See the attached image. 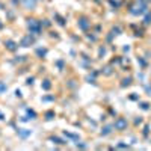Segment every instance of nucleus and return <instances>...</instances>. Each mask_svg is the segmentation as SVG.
<instances>
[{
	"label": "nucleus",
	"mask_w": 151,
	"mask_h": 151,
	"mask_svg": "<svg viewBox=\"0 0 151 151\" xmlns=\"http://www.w3.org/2000/svg\"><path fill=\"white\" fill-rule=\"evenodd\" d=\"M27 29H29L30 35L38 36V35H41V32H42V24H41L40 20H36V18H27Z\"/></svg>",
	"instance_id": "obj_1"
},
{
	"label": "nucleus",
	"mask_w": 151,
	"mask_h": 151,
	"mask_svg": "<svg viewBox=\"0 0 151 151\" xmlns=\"http://www.w3.org/2000/svg\"><path fill=\"white\" fill-rule=\"evenodd\" d=\"M145 9H147V3H145V0H137L136 2V5L132 8V14L133 15H139V14H142V12H145Z\"/></svg>",
	"instance_id": "obj_2"
},
{
	"label": "nucleus",
	"mask_w": 151,
	"mask_h": 151,
	"mask_svg": "<svg viewBox=\"0 0 151 151\" xmlns=\"http://www.w3.org/2000/svg\"><path fill=\"white\" fill-rule=\"evenodd\" d=\"M35 42V40H33V35H26V36H23L21 38V41H20V47H30L32 44Z\"/></svg>",
	"instance_id": "obj_3"
},
{
	"label": "nucleus",
	"mask_w": 151,
	"mask_h": 151,
	"mask_svg": "<svg viewBox=\"0 0 151 151\" xmlns=\"http://www.w3.org/2000/svg\"><path fill=\"white\" fill-rule=\"evenodd\" d=\"M113 127H115L118 132L125 130V129H127V119H125V118H118L115 121V124H113Z\"/></svg>",
	"instance_id": "obj_4"
},
{
	"label": "nucleus",
	"mask_w": 151,
	"mask_h": 151,
	"mask_svg": "<svg viewBox=\"0 0 151 151\" xmlns=\"http://www.w3.org/2000/svg\"><path fill=\"white\" fill-rule=\"evenodd\" d=\"M20 3L24 6V9L32 11V9H35V6H36V0H20Z\"/></svg>",
	"instance_id": "obj_5"
},
{
	"label": "nucleus",
	"mask_w": 151,
	"mask_h": 151,
	"mask_svg": "<svg viewBox=\"0 0 151 151\" xmlns=\"http://www.w3.org/2000/svg\"><path fill=\"white\" fill-rule=\"evenodd\" d=\"M5 45H6V48L9 50V52H17V48L20 47V44H17L15 41H12V40H6Z\"/></svg>",
	"instance_id": "obj_6"
},
{
	"label": "nucleus",
	"mask_w": 151,
	"mask_h": 151,
	"mask_svg": "<svg viewBox=\"0 0 151 151\" xmlns=\"http://www.w3.org/2000/svg\"><path fill=\"white\" fill-rule=\"evenodd\" d=\"M77 24H79V27H80L82 30H88V27L91 26V23L88 21V18H86V17H80Z\"/></svg>",
	"instance_id": "obj_7"
},
{
	"label": "nucleus",
	"mask_w": 151,
	"mask_h": 151,
	"mask_svg": "<svg viewBox=\"0 0 151 151\" xmlns=\"http://www.w3.org/2000/svg\"><path fill=\"white\" fill-rule=\"evenodd\" d=\"M30 130H26V129H20L18 130V134L21 136V137H27V136H30Z\"/></svg>",
	"instance_id": "obj_8"
},
{
	"label": "nucleus",
	"mask_w": 151,
	"mask_h": 151,
	"mask_svg": "<svg viewBox=\"0 0 151 151\" xmlns=\"http://www.w3.org/2000/svg\"><path fill=\"white\" fill-rule=\"evenodd\" d=\"M36 55L38 56H45L47 55V48H38L36 50Z\"/></svg>",
	"instance_id": "obj_9"
},
{
	"label": "nucleus",
	"mask_w": 151,
	"mask_h": 151,
	"mask_svg": "<svg viewBox=\"0 0 151 151\" xmlns=\"http://www.w3.org/2000/svg\"><path fill=\"white\" fill-rule=\"evenodd\" d=\"M50 86H52V83H50V80H44V83H42V89L48 91V89H50Z\"/></svg>",
	"instance_id": "obj_10"
},
{
	"label": "nucleus",
	"mask_w": 151,
	"mask_h": 151,
	"mask_svg": "<svg viewBox=\"0 0 151 151\" xmlns=\"http://www.w3.org/2000/svg\"><path fill=\"white\" fill-rule=\"evenodd\" d=\"M55 17H56V18H58V23H59V24H60V26H65V20H64V18H62V17H60V15H58V14H56V15H55Z\"/></svg>",
	"instance_id": "obj_11"
},
{
	"label": "nucleus",
	"mask_w": 151,
	"mask_h": 151,
	"mask_svg": "<svg viewBox=\"0 0 151 151\" xmlns=\"http://www.w3.org/2000/svg\"><path fill=\"white\" fill-rule=\"evenodd\" d=\"M50 141H53L55 144H60V145H62V144H65L64 141H60L59 137H55V136H53V137H50Z\"/></svg>",
	"instance_id": "obj_12"
},
{
	"label": "nucleus",
	"mask_w": 151,
	"mask_h": 151,
	"mask_svg": "<svg viewBox=\"0 0 151 151\" xmlns=\"http://www.w3.org/2000/svg\"><path fill=\"white\" fill-rule=\"evenodd\" d=\"M6 89H8V86H6V85H5L3 82H0V94H3V92H5Z\"/></svg>",
	"instance_id": "obj_13"
},
{
	"label": "nucleus",
	"mask_w": 151,
	"mask_h": 151,
	"mask_svg": "<svg viewBox=\"0 0 151 151\" xmlns=\"http://www.w3.org/2000/svg\"><path fill=\"white\" fill-rule=\"evenodd\" d=\"M53 116H55V112H52V110L45 113V119H53Z\"/></svg>",
	"instance_id": "obj_14"
},
{
	"label": "nucleus",
	"mask_w": 151,
	"mask_h": 151,
	"mask_svg": "<svg viewBox=\"0 0 151 151\" xmlns=\"http://www.w3.org/2000/svg\"><path fill=\"white\" fill-rule=\"evenodd\" d=\"M110 129H112V127H104V129H103V132H101V134H103V136H106V134H109V133L112 132Z\"/></svg>",
	"instance_id": "obj_15"
},
{
	"label": "nucleus",
	"mask_w": 151,
	"mask_h": 151,
	"mask_svg": "<svg viewBox=\"0 0 151 151\" xmlns=\"http://www.w3.org/2000/svg\"><path fill=\"white\" fill-rule=\"evenodd\" d=\"M27 115H29V116H32V119H35V118H36V113H35L33 110H27Z\"/></svg>",
	"instance_id": "obj_16"
},
{
	"label": "nucleus",
	"mask_w": 151,
	"mask_h": 151,
	"mask_svg": "<svg viewBox=\"0 0 151 151\" xmlns=\"http://www.w3.org/2000/svg\"><path fill=\"white\" fill-rule=\"evenodd\" d=\"M52 100H55V97L53 95H48V97H44L42 98V101H52Z\"/></svg>",
	"instance_id": "obj_17"
},
{
	"label": "nucleus",
	"mask_w": 151,
	"mask_h": 151,
	"mask_svg": "<svg viewBox=\"0 0 151 151\" xmlns=\"http://www.w3.org/2000/svg\"><path fill=\"white\" fill-rule=\"evenodd\" d=\"M41 24H42V26H45V27H48V26H50V24H52V23H50L48 20H44V21H41Z\"/></svg>",
	"instance_id": "obj_18"
},
{
	"label": "nucleus",
	"mask_w": 151,
	"mask_h": 151,
	"mask_svg": "<svg viewBox=\"0 0 151 151\" xmlns=\"http://www.w3.org/2000/svg\"><path fill=\"white\" fill-rule=\"evenodd\" d=\"M27 85H32L33 83V77H30V79H27V82H26Z\"/></svg>",
	"instance_id": "obj_19"
},
{
	"label": "nucleus",
	"mask_w": 151,
	"mask_h": 151,
	"mask_svg": "<svg viewBox=\"0 0 151 151\" xmlns=\"http://www.w3.org/2000/svg\"><path fill=\"white\" fill-rule=\"evenodd\" d=\"M0 119H5V118H3V115H2V113H0Z\"/></svg>",
	"instance_id": "obj_20"
},
{
	"label": "nucleus",
	"mask_w": 151,
	"mask_h": 151,
	"mask_svg": "<svg viewBox=\"0 0 151 151\" xmlns=\"http://www.w3.org/2000/svg\"><path fill=\"white\" fill-rule=\"evenodd\" d=\"M0 8H3V5H0Z\"/></svg>",
	"instance_id": "obj_21"
}]
</instances>
